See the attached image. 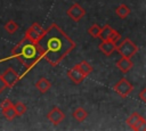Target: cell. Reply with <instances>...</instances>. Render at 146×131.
Instances as JSON below:
<instances>
[{
  "mask_svg": "<svg viewBox=\"0 0 146 131\" xmlns=\"http://www.w3.org/2000/svg\"><path fill=\"white\" fill-rule=\"evenodd\" d=\"M42 59H46L51 66H57L72 50L75 42L56 24L52 23L36 43Z\"/></svg>",
  "mask_w": 146,
  "mask_h": 131,
  "instance_id": "obj_1",
  "label": "cell"
},
{
  "mask_svg": "<svg viewBox=\"0 0 146 131\" xmlns=\"http://www.w3.org/2000/svg\"><path fill=\"white\" fill-rule=\"evenodd\" d=\"M14 58H17L21 60V63L25 66V71L24 73L21 75V77H23L35 64H38L42 58H41V55L38 50V47L35 43L31 42L29 39H26L25 36L19 41V43H17L13 49H11V54L10 56L6 57V58H2L0 59V63L1 62H5V60H8V59H14Z\"/></svg>",
  "mask_w": 146,
  "mask_h": 131,
  "instance_id": "obj_2",
  "label": "cell"
},
{
  "mask_svg": "<svg viewBox=\"0 0 146 131\" xmlns=\"http://www.w3.org/2000/svg\"><path fill=\"white\" fill-rule=\"evenodd\" d=\"M116 51L121 55V57H128L131 58L132 56H135L138 51V47L137 44L129 38H125L117 47H116Z\"/></svg>",
  "mask_w": 146,
  "mask_h": 131,
  "instance_id": "obj_3",
  "label": "cell"
},
{
  "mask_svg": "<svg viewBox=\"0 0 146 131\" xmlns=\"http://www.w3.org/2000/svg\"><path fill=\"white\" fill-rule=\"evenodd\" d=\"M114 91L122 98H125L130 95V92L133 90V85L125 79V77H121L113 87Z\"/></svg>",
  "mask_w": 146,
  "mask_h": 131,
  "instance_id": "obj_4",
  "label": "cell"
},
{
  "mask_svg": "<svg viewBox=\"0 0 146 131\" xmlns=\"http://www.w3.org/2000/svg\"><path fill=\"white\" fill-rule=\"evenodd\" d=\"M66 14H67V16H68L72 21L79 22V21L86 15V10H84L78 2H74V3L71 5V7L67 9Z\"/></svg>",
  "mask_w": 146,
  "mask_h": 131,
  "instance_id": "obj_5",
  "label": "cell"
},
{
  "mask_svg": "<svg viewBox=\"0 0 146 131\" xmlns=\"http://www.w3.org/2000/svg\"><path fill=\"white\" fill-rule=\"evenodd\" d=\"M2 77L5 79L6 83L8 84V88H11L18 82V80L21 79V75H18V73L13 67H9L2 73Z\"/></svg>",
  "mask_w": 146,
  "mask_h": 131,
  "instance_id": "obj_6",
  "label": "cell"
},
{
  "mask_svg": "<svg viewBox=\"0 0 146 131\" xmlns=\"http://www.w3.org/2000/svg\"><path fill=\"white\" fill-rule=\"evenodd\" d=\"M47 118H48L52 124L58 125V124L65 118V114H64V112H63L60 108L54 107V108H51V109L48 112Z\"/></svg>",
  "mask_w": 146,
  "mask_h": 131,
  "instance_id": "obj_7",
  "label": "cell"
},
{
  "mask_svg": "<svg viewBox=\"0 0 146 131\" xmlns=\"http://www.w3.org/2000/svg\"><path fill=\"white\" fill-rule=\"evenodd\" d=\"M67 76L70 77V80L73 82V83H75V84H80L83 80H84V75L82 74V72L79 69V67H78V65L75 64L72 68H70L68 71H67Z\"/></svg>",
  "mask_w": 146,
  "mask_h": 131,
  "instance_id": "obj_8",
  "label": "cell"
},
{
  "mask_svg": "<svg viewBox=\"0 0 146 131\" xmlns=\"http://www.w3.org/2000/svg\"><path fill=\"white\" fill-rule=\"evenodd\" d=\"M116 43L113 42L112 40H103L100 44L98 46L99 50L105 55V56H111L114 51H116Z\"/></svg>",
  "mask_w": 146,
  "mask_h": 131,
  "instance_id": "obj_9",
  "label": "cell"
},
{
  "mask_svg": "<svg viewBox=\"0 0 146 131\" xmlns=\"http://www.w3.org/2000/svg\"><path fill=\"white\" fill-rule=\"evenodd\" d=\"M115 65H116V67L124 74V73H128V72L132 68L133 63H132V60H131L130 58H128V57H121L119 60H116Z\"/></svg>",
  "mask_w": 146,
  "mask_h": 131,
  "instance_id": "obj_10",
  "label": "cell"
},
{
  "mask_svg": "<svg viewBox=\"0 0 146 131\" xmlns=\"http://www.w3.org/2000/svg\"><path fill=\"white\" fill-rule=\"evenodd\" d=\"M35 87H36V89H38L41 93H46V92L49 91V89L51 88V83H50V81H49L48 79H46V77H40V79L36 81Z\"/></svg>",
  "mask_w": 146,
  "mask_h": 131,
  "instance_id": "obj_11",
  "label": "cell"
},
{
  "mask_svg": "<svg viewBox=\"0 0 146 131\" xmlns=\"http://www.w3.org/2000/svg\"><path fill=\"white\" fill-rule=\"evenodd\" d=\"M130 13H131L130 8H129L127 5H124V3L119 5V6L116 7V9H115V14H116V15H117V17H119V18H121V19L127 18V17L130 15Z\"/></svg>",
  "mask_w": 146,
  "mask_h": 131,
  "instance_id": "obj_12",
  "label": "cell"
},
{
  "mask_svg": "<svg viewBox=\"0 0 146 131\" xmlns=\"http://www.w3.org/2000/svg\"><path fill=\"white\" fill-rule=\"evenodd\" d=\"M72 116H73L78 122H82V121H84V120L88 117V112H87L84 108H82V107H76V108L73 110Z\"/></svg>",
  "mask_w": 146,
  "mask_h": 131,
  "instance_id": "obj_13",
  "label": "cell"
},
{
  "mask_svg": "<svg viewBox=\"0 0 146 131\" xmlns=\"http://www.w3.org/2000/svg\"><path fill=\"white\" fill-rule=\"evenodd\" d=\"M113 31H114V28H112L108 24H105V25L100 28V33H99V36H98V38H99L102 41H103V40H110V38H111Z\"/></svg>",
  "mask_w": 146,
  "mask_h": 131,
  "instance_id": "obj_14",
  "label": "cell"
},
{
  "mask_svg": "<svg viewBox=\"0 0 146 131\" xmlns=\"http://www.w3.org/2000/svg\"><path fill=\"white\" fill-rule=\"evenodd\" d=\"M26 39H29L31 42H33V43H38L39 42V40L41 39V35L40 34H38L32 27H29L26 31H25V35H24Z\"/></svg>",
  "mask_w": 146,
  "mask_h": 131,
  "instance_id": "obj_15",
  "label": "cell"
},
{
  "mask_svg": "<svg viewBox=\"0 0 146 131\" xmlns=\"http://www.w3.org/2000/svg\"><path fill=\"white\" fill-rule=\"evenodd\" d=\"M78 65V67H79V69L82 72V74L84 75V76H88L91 72H92V66L87 62V60H82V62H80V63H78L76 64Z\"/></svg>",
  "mask_w": 146,
  "mask_h": 131,
  "instance_id": "obj_16",
  "label": "cell"
},
{
  "mask_svg": "<svg viewBox=\"0 0 146 131\" xmlns=\"http://www.w3.org/2000/svg\"><path fill=\"white\" fill-rule=\"evenodd\" d=\"M1 112H2L3 116H5L8 121H13V120L17 116V113H16V110H15V108H14V104H13L10 107H8V108L1 109Z\"/></svg>",
  "mask_w": 146,
  "mask_h": 131,
  "instance_id": "obj_17",
  "label": "cell"
},
{
  "mask_svg": "<svg viewBox=\"0 0 146 131\" xmlns=\"http://www.w3.org/2000/svg\"><path fill=\"white\" fill-rule=\"evenodd\" d=\"M5 31L7 32V33H9V34H14L17 30H18V24L15 22V21H13V19H9L8 22H6V24H5Z\"/></svg>",
  "mask_w": 146,
  "mask_h": 131,
  "instance_id": "obj_18",
  "label": "cell"
},
{
  "mask_svg": "<svg viewBox=\"0 0 146 131\" xmlns=\"http://www.w3.org/2000/svg\"><path fill=\"white\" fill-rule=\"evenodd\" d=\"M141 117V115L140 114H138L137 112H133L132 114H130V116L127 118V124L132 129L133 126H135V124L139 121V118Z\"/></svg>",
  "mask_w": 146,
  "mask_h": 131,
  "instance_id": "obj_19",
  "label": "cell"
},
{
  "mask_svg": "<svg viewBox=\"0 0 146 131\" xmlns=\"http://www.w3.org/2000/svg\"><path fill=\"white\" fill-rule=\"evenodd\" d=\"M100 28L98 24H92L89 28H88V33L89 35H91L92 38H98L99 36V33H100Z\"/></svg>",
  "mask_w": 146,
  "mask_h": 131,
  "instance_id": "obj_20",
  "label": "cell"
},
{
  "mask_svg": "<svg viewBox=\"0 0 146 131\" xmlns=\"http://www.w3.org/2000/svg\"><path fill=\"white\" fill-rule=\"evenodd\" d=\"M14 108H15V110L17 113V116H22L26 112V106L22 101H17L16 104H14Z\"/></svg>",
  "mask_w": 146,
  "mask_h": 131,
  "instance_id": "obj_21",
  "label": "cell"
},
{
  "mask_svg": "<svg viewBox=\"0 0 146 131\" xmlns=\"http://www.w3.org/2000/svg\"><path fill=\"white\" fill-rule=\"evenodd\" d=\"M132 130H135V131H146V120L141 116L139 118V121L135 124V126L132 128Z\"/></svg>",
  "mask_w": 146,
  "mask_h": 131,
  "instance_id": "obj_22",
  "label": "cell"
},
{
  "mask_svg": "<svg viewBox=\"0 0 146 131\" xmlns=\"http://www.w3.org/2000/svg\"><path fill=\"white\" fill-rule=\"evenodd\" d=\"M31 27H32V28H33L38 34H40L41 36H42V35L44 34V32H46V30H44V28H42V26H41L39 23H36V22H35V23H33Z\"/></svg>",
  "mask_w": 146,
  "mask_h": 131,
  "instance_id": "obj_23",
  "label": "cell"
},
{
  "mask_svg": "<svg viewBox=\"0 0 146 131\" xmlns=\"http://www.w3.org/2000/svg\"><path fill=\"white\" fill-rule=\"evenodd\" d=\"M13 105V103H11V100L10 99H3L2 101H1V104H0V108L1 109H5V108H8V107H10Z\"/></svg>",
  "mask_w": 146,
  "mask_h": 131,
  "instance_id": "obj_24",
  "label": "cell"
},
{
  "mask_svg": "<svg viewBox=\"0 0 146 131\" xmlns=\"http://www.w3.org/2000/svg\"><path fill=\"white\" fill-rule=\"evenodd\" d=\"M120 39H121V34H120L117 31H115V30H114V31H113V33H112V35H111V38H110V40H112L113 42H115V43H116Z\"/></svg>",
  "mask_w": 146,
  "mask_h": 131,
  "instance_id": "obj_25",
  "label": "cell"
},
{
  "mask_svg": "<svg viewBox=\"0 0 146 131\" xmlns=\"http://www.w3.org/2000/svg\"><path fill=\"white\" fill-rule=\"evenodd\" d=\"M7 88H8V84L6 83V81H5V79L2 77V74H1L0 75V93H2Z\"/></svg>",
  "mask_w": 146,
  "mask_h": 131,
  "instance_id": "obj_26",
  "label": "cell"
},
{
  "mask_svg": "<svg viewBox=\"0 0 146 131\" xmlns=\"http://www.w3.org/2000/svg\"><path fill=\"white\" fill-rule=\"evenodd\" d=\"M139 99L141 100V101H144V103H146V88H144V89H141V91L139 92Z\"/></svg>",
  "mask_w": 146,
  "mask_h": 131,
  "instance_id": "obj_27",
  "label": "cell"
}]
</instances>
